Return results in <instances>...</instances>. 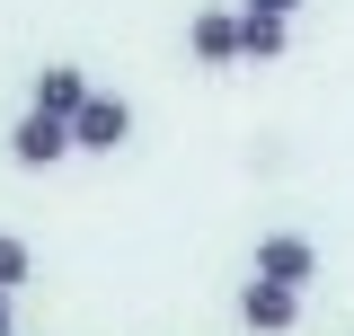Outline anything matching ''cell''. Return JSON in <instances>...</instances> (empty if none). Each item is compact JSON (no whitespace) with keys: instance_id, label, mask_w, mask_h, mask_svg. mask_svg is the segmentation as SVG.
Listing matches in <instances>:
<instances>
[{"instance_id":"6da1fadb","label":"cell","mask_w":354,"mask_h":336,"mask_svg":"<svg viewBox=\"0 0 354 336\" xmlns=\"http://www.w3.org/2000/svg\"><path fill=\"white\" fill-rule=\"evenodd\" d=\"M124 133H133V106L106 97V88H88L80 106H71V151H115Z\"/></svg>"},{"instance_id":"7a4b0ae2","label":"cell","mask_w":354,"mask_h":336,"mask_svg":"<svg viewBox=\"0 0 354 336\" xmlns=\"http://www.w3.org/2000/svg\"><path fill=\"white\" fill-rule=\"evenodd\" d=\"M62 151H71V124H62V115H44V106H27L18 133H9V160H18V168H53Z\"/></svg>"},{"instance_id":"3957f363","label":"cell","mask_w":354,"mask_h":336,"mask_svg":"<svg viewBox=\"0 0 354 336\" xmlns=\"http://www.w3.org/2000/svg\"><path fill=\"white\" fill-rule=\"evenodd\" d=\"M239 319H248L257 336H283L292 319H301V292H292V283H266V274H257V283L239 292Z\"/></svg>"},{"instance_id":"277c9868","label":"cell","mask_w":354,"mask_h":336,"mask_svg":"<svg viewBox=\"0 0 354 336\" xmlns=\"http://www.w3.org/2000/svg\"><path fill=\"white\" fill-rule=\"evenodd\" d=\"M257 274H266V283H292V292H301L310 274H319V256H310V239L274 230V239H257Z\"/></svg>"},{"instance_id":"5b68a950","label":"cell","mask_w":354,"mask_h":336,"mask_svg":"<svg viewBox=\"0 0 354 336\" xmlns=\"http://www.w3.org/2000/svg\"><path fill=\"white\" fill-rule=\"evenodd\" d=\"M186 44H195V62H239V18H230V9H204V18L186 27Z\"/></svg>"},{"instance_id":"8992f818","label":"cell","mask_w":354,"mask_h":336,"mask_svg":"<svg viewBox=\"0 0 354 336\" xmlns=\"http://www.w3.org/2000/svg\"><path fill=\"white\" fill-rule=\"evenodd\" d=\"M88 97V71H71V62H53V71H36V106L44 115H62L71 124V106Z\"/></svg>"},{"instance_id":"52a82bcc","label":"cell","mask_w":354,"mask_h":336,"mask_svg":"<svg viewBox=\"0 0 354 336\" xmlns=\"http://www.w3.org/2000/svg\"><path fill=\"white\" fill-rule=\"evenodd\" d=\"M239 53H248V62H274V53H283V18H274V9H239Z\"/></svg>"},{"instance_id":"ba28073f","label":"cell","mask_w":354,"mask_h":336,"mask_svg":"<svg viewBox=\"0 0 354 336\" xmlns=\"http://www.w3.org/2000/svg\"><path fill=\"white\" fill-rule=\"evenodd\" d=\"M27 265H36L27 239H9V230H0V292H18V283H27Z\"/></svg>"},{"instance_id":"9c48e42d","label":"cell","mask_w":354,"mask_h":336,"mask_svg":"<svg viewBox=\"0 0 354 336\" xmlns=\"http://www.w3.org/2000/svg\"><path fill=\"white\" fill-rule=\"evenodd\" d=\"M248 9H274V18H292V9H301V0H248Z\"/></svg>"},{"instance_id":"30bf717a","label":"cell","mask_w":354,"mask_h":336,"mask_svg":"<svg viewBox=\"0 0 354 336\" xmlns=\"http://www.w3.org/2000/svg\"><path fill=\"white\" fill-rule=\"evenodd\" d=\"M0 336H9V292H0Z\"/></svg>"}]
</instances>
